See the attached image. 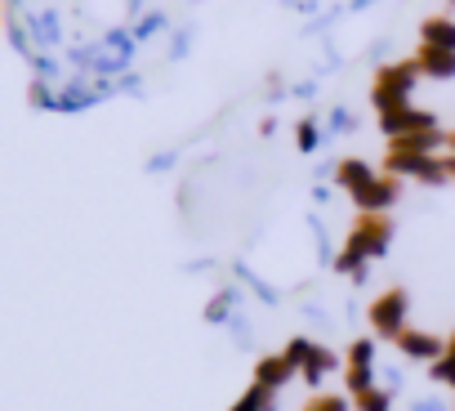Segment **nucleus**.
<instances>
[{
    "mask_svg": "<svg viewBox=\"0 0 455 411\" xmlns=\"http://www.w3.org/2000/svg\"><path fill=\"white\" fill-rule=\"evenodd\" d=\"M308 411H348V402L326 393V398H313V402H308Z\"/></svg>",
    "mask_w": 455,
    "mask_h": 411,
    "instance_id": "nucleus-13",
    "label": "nucleus"
},
{
    "mask_svg": "<svg viewBox=\"0 0 455 411\" xmlns=\"http://www.w3.org/2000/svg\"><path fill=\"white\" fill-rule=\"evenodd\" d=\"M228 304H233V295H228V291H223L219 300H210V309H205V322H223V318H228Z\"/></svg>",
    "mask_w": 455,
    "mask_h": 411,
    "instance_id": "nucleus-11",
    "label": "nucleus"
},
{
    "mask_svg": "<svg viewBox=\"0 0 455 411\" xmlns=\"http://www.w3.org/2000/svg\"><path fill=\"white\" fill-rule=\"evenodd\" d=\"M282 353H286L291 367H308V358H313V340L299 335V340H291V349H282Z\"/></svg>",
    "mask_w": 455,
    "mask_h": 411,
    "instance_id": "nucleus-8",
    "label": "nucleus"
},
{
    "mask_svg": "<svg viewBox=\"0 0 455 411\" xmlns=\"http://www.w3.org/2000/svg\"><path fill=\"white\" fill-rule=\"evenodd\" d=\"M371 326H375L384 340H402V326H406V291H384V295L371 304Z\"/></svg>",
    "mask_w": 455,
    "mask_h": 411,
    "instance_id": "nucleus-1",
    "label": "nucleus"
},
{
    "mask_svg": "<svg viewBox=\"0 0 455 411\" xmlns=\"http://www.w3.org/2000/svg\"><path fill=\"white\" fill-rule=\"evenodd\" d=\"M397 349H402L406 358H415V362H437V358L446 353V344H442L437 335H424V331H402Z\"/></svg>",
    "mask_w": 455,
    "mask_h": 411,
    "instance_id": "nucleus-2",
    "label": "nucleus"
},
{
    "mask_svg": "<svg viewBox=\"0 0 455 411\" xmlns=\"http://www.w3.org/2000/svg\"><path fill=\"white\" fill-rule=\"evenodd\" d=\"M264 407H273V389L255 384L251 393H242V398H237V407H233V411H264Z\"/></svg>",
    "mask_w": 455,
    "mask_h": 411,
    "instance_id": "nucleus-6",
    "label": "nucleus"
},
{
    "mask_svg": "<svg viewBox=\"0 0 455 411\" xmlns=\"http://www.w3.org/2000/svg\"><path fill=\"white\" fill-rule=\"evenodd\" d=\"M322 371H335V353L331 349H313V358L304 367V380L308 384H322Z\"/></svg>",
    "mask_w": 455,
    "mask_h": 411,
    "instance_id": "nucleus-5",
    "label": "nucleus"
},
{
    "mask_svg": "<svg viewBox=\"0 0 455 411\" xmlns=\"http://www.w3.org/2000/svg\"><path fill=\"white\" fill-rule=\"evenodd\" d=\"M424 68H428V72H437V77H451V72H455V59H446V54H428V59H424Z\"/></svg>",
    "mask_w": 455,
    "mask_h": 411,
    "instance_id": "nucleus-12",
    "label": "nucleus"
},
{
    "mask_svg": "<svg viewBox=\"0 0 455 411\" xmlns=\"http://www.w3.org/2000/svg\"><path fill=\"white\" fill-rule=\"evenodd\" d=\"M313 143H317V134H313V125H304L299 130V148H313Z\"/></svg>",
    "mask_w": 455,
    "mask_h": 411,
    "instance_id": "nucleus-14",
    "label": "nucleus"
},
{
    "mask_svg": "<svg viewBox=\"0 0 455 411\" xmlns=\"http://www.w3.org/2000/svg\"><path fill=\"white\" fill-rule=\"evenodd\" d=\"M393 197H397V188H393V183H371V188H362V192H357V201L366 206V211H379V206H388Z\"/></svg>",
    "mask_w": 455,
    "mask_h": 411,
    "instance_id": "nucleus-4",
    "label": "nucleus"
},
{
    "mask_svg": "<svg viewBox=\"0 0 455 411\" xmlns=\"http://www.w3.org/2000/svg\"><path fill=\"white\" fill-rule=\"evenodd\" d=\"M388 402H393V398H388L384 389H371V393H362V398H357V407H362V411H388Z\"/></svg>",
    "mask_w": 455,
    "mask_h": 411,
    "instance_id": "nucleus-10",
    "label": "nucleus"
},
{
    "mask_svg": "<svg viewBox=\"0 0 455 411\" xmlns=\"http://www.w3.org/2000/svg\"><path fill=\"white\" fill-rule=\"evenodd\" d=\"M371 358H375V344H371V340H357V344L348 349V367H371Z\"/></svg>",
    "mask_w": 455,
    "mask_h": 411,
    "instance_id": "nucleus-9",
    "label": "nucleus"
},
{
    "mask_svg": "<svg viewBox=\"0 0 455 411\" xmlns=\"http://www.w3.org/2000/svg\"><path fill=\"white\" fill-rule=\"evenodd\" d=\"M348 389L362 398V393H371L375 389V371L371 367H348Z\"/></svg>",
    "mask_w": 455,
    "mask_h": 411,
    "instance_id": "nucleus-7",
    "label": "nucleus"
},
{
    "mask_svg": "<svg viewBox=\"0 0 455 411\" xmlns=\"http://www.w3.org/2000/svg\"><path fill=\"white\" fill-rule=\"evenodd\" d=\"M291 362H286V353H277V358H264L259 367H255V384H264V389H277V384H286L291 380Z\"/></svg>",
    "mask_w": 455,
    "mask_h": 411,
    "instance_id": "nucleus-3",
    "label": "nucleus"
}]
</instances>
